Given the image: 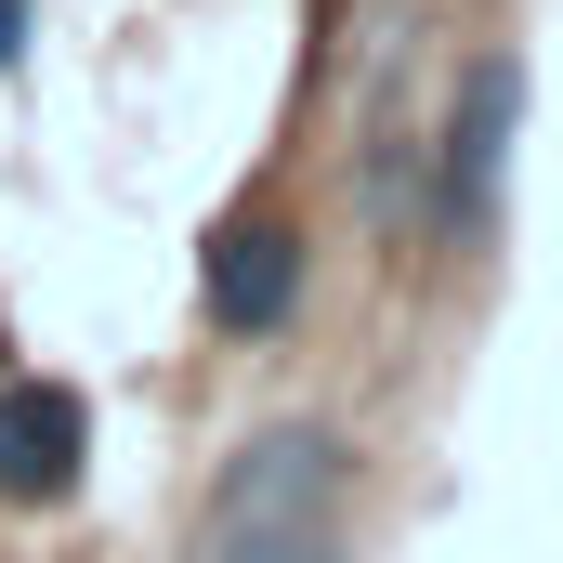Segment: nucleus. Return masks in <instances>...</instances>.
<instances>
[{
	"label": "nucleus",
	"instance_id": "nucleus-3",
	"mask_svg": "<svg viewBox=\"0 0 563 563\" xmlns=\"http://www.w3.org/2000/svg\"><path fill=\"white\" fill-rule=\"evenodd\" d=\"M301 301H314V236H301V210L250 197V210H223V223L197 236V314H210V341H276V328H301Z\"/></svg>",
	"mask_w": 563,
	"mask_h": 563
},
{
	"label": "nucleus",
	"instance_id": "nucleus-6",
	"mask_svg": "<svg viewBox=\"0 0 563 563\" xmlns=\"http://www.w3.org/2000/svg\"><path fill=\"white\" fill-rule=\"evenodd\" d=\"M26 53H40V0H0V79H13Z\"/></svg>",
	"mask_w": 563,
	"mask_h": 563
},
{
	"label": "nucleus",
	"instance_id": "nucleus-4",
	"mask_svg": "<svg viewBox=\"0 0 563 563\" xmlns=\"http://www.w3.org/2000/svg\"><path fill=\"white\" fill-rule=\"evenodd\" d=\"M92 485V394L0 367V511H66Z\"/></svg>",
	"mask_w": 563,
	"mask_h": 563
},
{
	"label": "nucleus",
	"instance_id": "nucleus-2",
	"mask_svg": "<svg viewBox=\"0 0 563 563\" xmlns=\"http://www.w3.org/2000/svg\"><path fill=\"white\" fill-rule=\"evenodd\" d=\"M511 144H525V53H472L432 119V184H420V236L445 263H485L498 197H511Z\"/></svg>",
	"mask_w": 563,
	"mask_h": 563
},
{
	"label": "nucleus",
	"instance_id": "nucleus-5",
	"mask_svg": "<svg viewBox=\"0 0 563 563\" xmlns=\"http://www.w3.org/2000/svg\"><path fill=\"white\" fill-rule=\"evenodd\" d=\"M354 170H367V223H380V236H420L432 119H407V53H394V66H380V92H367V144H354Z\"/></svg>",
	"mask_w": 563,
	"mask_h": 563
},
{
	"label": "nucleus",
	"instance_id": "nucleus-1",
	"mask_svg": "<svg viewBox=\"0 0 563 563\" xmlns=\"http://www.w3.org/2000/svg\"><path fill=\"white\" fill-rule=\"evenodd\" d=\"M354 445L328 420H263L197 485V563H341Z\"/></svg>",
	"mask_w": 563,
	"mask_h": 563
}]
</instances>
